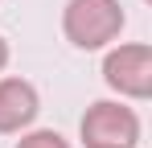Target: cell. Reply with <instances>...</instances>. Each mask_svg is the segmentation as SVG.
Masks as SVG:
<instances>
[{
  "label": "cell",
  "mask_w": 152,
  "mask_h": 148,
  "mask_svg": "<svg viewBox=\"0 0 152 148\" xmlns=\"http://www.w3.org/2000/svg\"><path fill=\"white\" fill-rule=\"evenodd\" d=\"M17 148H70L53 127H37V132H29V136H21V144Z\"/></svg>",
  "instance_id": "5"
},
{
  "label": "cell",
  "mask_w": 152,
  "mask_h": 148,
  "mask_svg": "<svg viewBox=\"0 0 152 148\" xmlns=\"http://www.w3.org/2000/svg\"><path fill=\"white\" fill-rule=\"evenodd\" d=\"M78 136L86 148H136L140 144V115L115 103V99H99L86 107V115L78 123Z\"/></svg>",
  "instance_id": "2"
},
{
  "label": "cell",
  "mask_w": 152,
  "mask_h": 148,
  "mask_svg": "<svg viewBox=\"0 0 152 148\" xmlns=\"http://www.w3.org/2000/svg\"><path fill=\"white\" fill-rule=\"evenodd\" d=\"M103 82L124 99H148L152 95V45L132 41L103 58Z\"/></svg>",
  "instance_id": "3"
},
{
  "label": "cell",
  "mask_w": 152,
  "mask_h": 148,
  "mask_svg": "<svg viewBox=\"0 0 152 148\" xmlns=\"http://www.w3.org/2000/svg\"><path fill=\"white\" fill-rule=\"evenodd\" d=\"M124 29V4L119 0H70L62 8V33L78 49H103Z\"/></svg>",
  "instance_id": "1"
},
{
  "label": "cell",
  "mask_w": 152,
  "mask_h": 148,
  "mask_svg": "<svg viewBox=\"0 0 152 148\" xmlns=\"http://www.w3.org/2000/svg\"><path fill=\"white\" fill-rule=\"evenodd\" d=\"M4 66H8V41L0 37V70H4Z\"/></svg>",
  "instance_id": "6"
},
{
  "label": "cell",
  "mask_w": 152,
  "mask_h": 148,
  "mask_svg": "<svg viewBox=\"0 0 152 148\" xmlns=\"http://www.w3.org/2000/svg\"><path fill=\"white\" fill-rule=\"evenodd\" d=\"M41 99L33 91V82L25 78H0V132H25L29 123L37 119Z\"/></svg>",
  "instance_id": "4"
}]
</instances>
